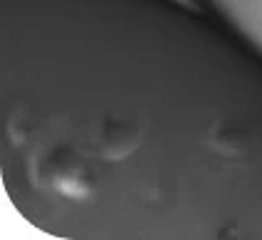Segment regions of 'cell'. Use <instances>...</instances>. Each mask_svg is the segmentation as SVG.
Masks as SVG:
<instances>
[{"instance_id": "6da1fadb", "label": "cell", "mask_w": 262, "mask_h": 240, "mask_svg": "<svg viewBox=\"0 0 262 240\" xmlns=\"http://www.w3.org/2000/svg\"><path fill=\"white\" fill-rule=\"evenodd\" d=\"M47 181L52 186V191L67 198H84L92 191V168L89 161H84L79 154L70 149L52 151V156L47 159Z\"/></svg>"}]
</instances>
